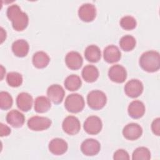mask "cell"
Wrapping results in <instances>:
<instances>
[{
	"label": "cell",
	"mask_w": 160,
	"mask_h": 160,
	"mask_svg": "<svg viewBox=\"0 0 160 160\" xmlns=\"http://www.w3.org/2000/svg\"><path fill=\"white\" fill-rule=\"evenodd\" d=\"M139 65L145 71L154 72L160 68V55L156 51H148L142 54L139 58Z\"/></svg>",
	"instance_id": "2"
},
{
	"label": "cell",
	"mask_w": 160,
	"mask_h": 160,
	"mask_svg": "<svg viewBox=\"0 0 160 160\" xmlns=\"http://www.w3.org/2000/svg\"><path fill=\"white\" fill-rule=\"evenodd\" d=\"M47 95L50 101L56 104H58L62 101L65 91L61 86L57 84H52L47 89Z\"/></svg>",
	"instance_id": "13"
},
{
	"label": "cell",
	"mask_w": 160,
	"mask_h": 160,
	"mask_svg": "<svg viewBox=\"0 0 160 160\" xmlns=\"http://www.w3.org/2000/svg\"><path fill=\"white\" fill-rule=\"evenodd\" d=\"M83 128L88 134L96 135L101 131L102 123L101 119L98 116H90L85 120Z\"/></svg>",
	"instance_id": "6"
},
{
	"label": "cell",
	"mask_w": 160,
	"mask_h": 160,
	"mask_svg": "<svg viewBox=\"0 0 160 160\" xmlns=\"http://www.w3.org/2000/svg\"><path fill=\"white\" fill-rule=\"evenodd\" d=\"M128 112L129 116L133 119L141 118L144 114L145 106L144 103L140 101H132L128 106Z\"/></svg>",
	"instance_id": "19"
},
{
	"label": "cell",
	"mask_w": 160,
	"mask_h": 160,
	"mask_svg": "<svg viewBox=\"0 0 160 160\" xmlns=\"http://www.w3.org/2000/svg\"><path fill=\"white\" fill-rule=\"evenodd\" d=\"M6 121L14 128H21L23 126L25 121V117L22 113L18 110L12 109L6 115Z\"/></svg>",
	"instance_id": "18"
},
{
	"label": "cell",
	"mask_w": 160,
	"mask_h": 160,
	"mask_svg": "<svg viewBox=\"0 0 160 160\" xmlns=\"http://www.w3.org/2000/svg\"><path fill=\"white\" fill-rule=\"evenodd\" d=\"M82 77L88 82H92L97 80L99 77V71L93 65H86L82 70Z\"/></svg>",
	"instance_id": "23"
},
{
	"label": "cell",
	"mask_w": 160,
	"mask_h": 160,
	"mask_svg": "<svg viewBox=\"0 0 160 160\" xmlns=\"http://www.w3.org/2000/svg\"><path fill=\"white\" fill-rule=\"evenodd\" d=\"M32 102V97L28 92H21L16 98V104L18 108L24 112H28L31 110Z\"/></svg>",
	"instance_id": "17"
},
{
	"label": "cell",
	"mask_w": 160,
	"mask_h": 160,
	"mask_svg": "<svg viewBox=\"0 0 160 160\" xmlns=\"http://www.w3.org/2000/svg\"><path fill=\"white\" fill-rule=\"evenodd\" d=\"M136 19L131 16H125L120 20V26L125 30H132L136 27Z\"/></svg>",
	"instance_id": "30"
},
{
	"label": "cell",
	"mask_w": 160,
	"mask_h": 160,
	"mask_svg": "<svg viewBox=\"0 0 160 160\" xmlns=\"http://www.w3.org/2000/svg\"><path fill=\"white\" fill-rule=\"evenodd\" d=\"M1 42L2 43L6 39V31L4 30V29L2 28H1Z\"/></svg>",
	"instance_id": "34"
},
{
	"label": "cell",
	"mask_w": 160,
	"mask_h": 160,
	"mask_svg": "<svg viewBox=\"0 0 160 160\" xmlns=\"http://www.w3.org/2000/svg\"><path fill=\"white\" fill-rule=\"evenodd\" d=\"M84 98L79 94L72 93L68 95L64 102V107L66 110L72 113L81 112L84 107Z\"/></svg>",
	"instance_id": "4"
},
{
	"label": "cell",
	"mask_w": 160,
	"mask_h": 160,
	"mask_svg": "<svg viewBox=\"0 0 160 160\" xmlns=\"http://www.w3.org/2000/svg\"><path fill=\"white\" fill-rule=\"evenodd\" d=\"M65 62L70 69L78 70L82 66L83 59L78 52L70 51L66 55Z\"/></svg>",
	"instance_id": "14"
},
{
	"label": "cell",
	"mask_w": 160,
	"mask_h": 160,
	"mask_svg": "<svg viewBox=\"0 0 160 160\" xmlns=\"http://www.w3.org/2000/svg\"><path fill=\"white\" fill-rule=\"evenodd\" d=\"M143 84L141 81L137 79H132L128 81L124 86L126 94L132 98L139 96L143 91Z\"/></svg>",
	"instance_id": "7"
},
{
	"label": "cell",
	"mask_w": 160,
	"mask_h": 160,
	"mask_svg": "<svg viewBox=\"0 0 160 160\" xmlns=\"http://www.w3.org/2000/svg\"><path fill=\"white\" fill-rule=\"evenodd\" d=\"M101 145L98 141L94 139L89 138L85 139L81 145L82 152L88 156H92L98 154L100 151Z\"/></svg>",
	"instance_id": "9"
},
{
	"label": "cell",
	"mask_w": 160,
	"mask_h": 160,
	"mask_svg": "<svg viewBox=\"0 0 160 160\" xmlns=\"http://www.w3.org/2000/svg\"><path fill=\"white\" fill-rule=\"evenodd\" d=\"M113 159L115 160H119V159H129V156L128 152L122 149H118L113 155Z\"/></svg>",
	"instance_id": "31"
},
{
	"label": "cell",
	"mask_w": 160,
	"mask_h": 160,
	"mask_svg": "<svg viewBox=\"0 0 160 160\" xmlns=\"http://www.w3.org/2000/svg\"><path fill=\"white\" fill-rule=\"evenodd\" d=\"M6 81L11 87H19L22 83V76L18 72H10L6 76Z\"/></svg>",
	"instance_id": "27"
},
{
	"label": "cell",
	"mask_w": 160,
	"mask_h": 160,
	"mask_svg": "<svg viewBox=\"0 0 160 160\" xmlns=\"http://www.w3.org/2000/svg\"><path fill=\"white\" fill-rule=\"evenodd\" d=\"M29 49L28 42L24 39H18L12 44V51L16 56L22 58L26 56Z\"/></svg>",
	"instance_id": "20"
},
{
	"label": "cell",
	"mask_w": 160,
	"mask_h": 160,
	"mask_svg": "<svg viewBox=\"0 0 160 160\" xmlns=\"http://www.w3.org/2000/svg\"><path fill=\"white\" fill-rule=\"evenodd\" d=\"M62 128L63 131L68 134L74 135L79 132L81 129V124L76 117L68 116L63 120Z\"/></svg>",
	"instance_id": "8"
},
{
	"label": "cell",
	"mask_w": 160,
	"mask_h": 160,
	"mask_svg": "<svg viewBox=\"0 0 160 160\" xmlns=\"http://www.w3.org/2000/svg\"><path fill=\"white\" fill-rule=\"evenodd\" d=\"M27 124L28 128L32 131H44L51 126V120L46 117L35 116L28 119Z\"/></svg>",
	"instance_id": "5"
},
{
	"label": "cell",
	"mask_w": 160,
	"mask_h": 160,
	"mask_svg": "<svg viewBox=\"0 0 160 160\" xmlns=\"http://www.w3.org/2000/svg\"><path fill=\"white\" fill-rule=\"evenodd\" d=\"M84 57L87 61L91 62H97L101 58V52L96 45H89L84 51Z\"/></svg>",
	"instance_id": "22"
},
{
	"label": "cell",
	"mask_w": 160,
	"mask_h": 160,
	"mask_svg": "<svg viewBox=\"0 0 160 160\" xmlns=\"http://www.w3.org/2000/svg\"><path fill=\"white\" fill-rule=\"evenodd\" d=\"M7 16L12 22V26L14 30L22 31L24 30L29 23L28 14L22 12L20 7L17 4H12L7 9Z\"/></svg>",
	"instance_id": "1"
},
{
	"label": "cell",
	"mask_w": 160,
	"mask_h": 160,
	"mask_svg": "<svg viewBox=\"0 0 160 160\" xmlns=\"http://www.w3.org/2000/svg\"><path fill=\"white\" fill-rule=\"evenodd\" d=\"M51 107V101L48 98L41 96L36 98L34 105V108L36 112L38 113H44L47 112Z\"/></svg>",
	"instance_id": "24"
},
{
	"label": "cell",
	"mask_w": 160,
	"mask_h": 160,
	"mask_svg": "<svg viewBox=\"0 0 160 160\" xmlns=\"http://www.w3.org/2000/svg\"><path fill=\"white\" fill-rule=\"evenodd\" d=\"M49 150L54 155L64 154L68 148V143L61 138H54L49 143Z\"/></svg>",
	"instance_id": "15"
},
{
	"label": "cell",
	"mask_w": 160,
	"mask_h": 160,
	"mask_svg": "<svg viewBox=\"0 0 160 160\" xmlns=\"http://www.w3.org/2000/svg\"><path fill=\"white\" fill-rule=\"evenodd\" d=\"M12 98L11 94L6 91L0 92V108L2 110L10 109L12 105Z\"/></svg>",
	"instance_id": "29"
},
{
	"label": "cell",
	"mask_w": 160,
	"mask_h": 160,
	"mask_svg": "<svg viewBox=\"0 0 160 160\" xmlns=\"http://www.w3.org/2000/svg\"><path fill=\"white\" fill-rule=\"evenodd\" d=\"M151 129L152 132L156 135L159 136L160 134V119L159 118H156L153 120L151 124Z\"/></svg>",
	"instance_id": "32"
},
{
	"label": "cell",
	"mask_w": 160,
	"mask_h": 160,
	"mask_svg": "<svg viewBox=\"0 0 160 160\" xmlns=\"http://www.w3.org/2000/svg\"><path fill=\"white\" fill-rule=\"evenodd\" d=\"M107 102L105 93L100 90L90 91L87 96V102L89 107L94 110H99L104 107Z\"/></svg>",
	"instance_id": "3"
},
{
	"label": "cell",
	"mask_w": 160,
	"mask_h": 160,
	"mask_svg": "<svg viewBox=\"0 0 160 160\" xmlns=\"http://www.w3.org/2000/svg\"><path fill=\"white\" fill-rule=\"evenodd\" d=\"M64 84L68 90L70 91H74L80 88L82 84V81L79 76L78 75L71 74L65 79Z\"/></svg>",
	"instance_id": "25"
},
{
	"label": "cell",
	"mask_w": 160,
	"mask_h": 160,
	"mask_svg": "<svg viewBox=\"0 0 160 160\" xmlns=\"http://www.w3.org/2000/svg\"><path fill=\"white\" fill-rule=\"evenodd\" d=\"M0 134L1 136H8L11 133V129L6 126V124H4L3 123H1L0 124Z\"/></svg>",
	"instance_id": "33"
},
{
	"label": "cell",
	"mask_w": 160,
	"mask_h": 160,
	"mask_svg": "<svg viewBox=\"0 0 160 160\" xmlns=\"http://www.w3.org/2000/svg\"><path fill=\"white\" fill-rule=\"evenodd\" d=\"M103 57L104 61L107 62L114 63L120 60L121 53L117 46L114 45H109L104 49Z\"/></svg>",
	"instance_id": "16"
},
{
	"label": "cell",
	"mask_w": 160,
	"mask_h": 160,
	"mask_svg": "<svg viewBox=\"0 0 160 160\" xmlns=\"http://www.w3.org/2000/svg\"><path fill=\"white\" fill-rule=\"evenodd\" d=\"M109 79L117 83H122L127 78V72L124 67L119 64L112 66L108 71Z\"/></svg>",
	"instance_id": "11"
},
{
	"label": "cell",
	"mask_w": 160,
	"mask_h": 160,
	"mask_svg": "<svg viewBox=\"0 0 160 160\" xmlns=\"http://www.w3.org/2000/svg\"><path fill=\"white\" fill-rule=\"evenodd\" d=\"M142 134V129L137 123L132 122L126 125L122 129L124 137L131 141L136 140L139 138Z\"/></svg>",
	"instance_id": "12"
},
{
	"label": "cell",
	"mask_w": 160,
	"mask_h": 160,
	"mask_svg": "<svg viewBox=\"0 0 160 160\" xmlns=\"http://www.w3.org/2000/svg\"><path fill=\"white\" fill-rule=\"evenodd\" d=\"M119 46L124 51H132L136 46V39L131 35H125L119 40Z\"/></svg>",
	"instance_id": "26"
},
{
	"label": "cell",
	"mask_w": 160,
	"mask_h": 160,
	"mask_svg": "<svg viewBox=\"0 0 160 160\" xmlns=\"http://www.w3.org/2000/svg\"><path fill=\"white\" fill-rule=\"evenodd\" d=\"M78 16L81 20L84 22L92 21L96 16V9L95 6L91 3L82 4L78 10Z\"/></svg>",
	"instance_id": "10"
},
{
	"label": "cell",
	"mask_w": 160,
	"mask_h": 160,
	"mask_svg": "<svg viewBox=\"0 0 160 160\" xmlns=\"http://www.w3.org/2000/svg\"><path fill=\"white\" fill-rule=\"evenodd\" d=\"M1 79H2V78H3V71H4L5 70H4V68H3V66L1 65Z\"/></svg>",
	"instance_id": "35"
},
{
	"label": "cell",
	"mask_w": 160,
	"mask_h": 160,
	"mask_svg": "<svg viewBox=\"0 0 160 160\" xmlns=\"http://www.w3.org/2000/svg\"><path fill=\"white\" fill-rule=\"evenodd\" d=\"M132 159L133 160H149L151 159V152L145 147H139L132 152Z\"/></svg>",
	"instance_id": "28"
},
{
	"label": "cell",
	"mask_w": 160,
	"mask_h": 160,
	"mask_svg": "<svg viewBox=\"0 0 160 160\" xmlns=\"http://www.w3.org/2000/svg\"><path fill=\"white\" fill-rule=\"evenodd\" d=\"M50 61V58L47 53L44 51H38L33 54L32 62L34 67L38 69L46 68Z\"/></svg>",
	"instance_id": "21"
}]
</instances>
